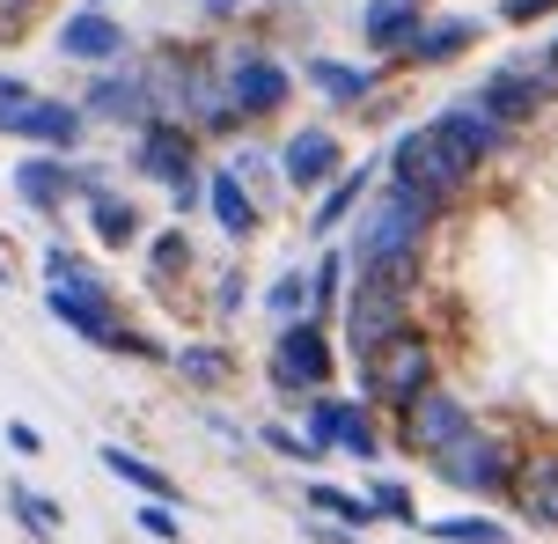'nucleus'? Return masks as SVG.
I'll return each mask as SVG.
<instances>
[{"instance_id":"22","label":"nucleus","mask_w":558,"mask_h":544,"mask_svg":"<svg viewBox=\"0 0 558 544\" xmlns=\"http://www.w3.org/2000/svg\"><path fill=\"white\" fill-rule=\"evenodd\" d=\"M477 37H485V23H477V15H426V23H418V37L404 45V59H397V67H448V59L471 52Z\"/></svg>"},{"instance_id":"36","label":"nucleus","mask_w":558,"mask_h":544,"mask_svg":"<svg viewBox=\"0 0 558 544\" xmlns=\"http://www.w3.org/2000/svg\"><path fill=\"white\" fill-rule=\"evenodd\" d=\"M544 15H558V0H500L507 29H530V23H544Z\"/></svg>"},{"instance_id":"42","label":"nucleus","mask_w":558,"mask_h":544,"mask_svg":"<svg viewBox=\"0 0 558 544\" xmlns=\"http://www.w3.org/2000/svg\"><path fill=\"white\" fill-rule=\"evenodd\" d=\"M198 8H206V15H235L243 0H198Z\"/></svg>"},{"instance_id":"28","label":"nucleus","mask_w":558,"mask_h":544,"mask_svg":"<svg viewBox=\"0 0 558 544\" xmlns=\"http://www.w3.org/2000/svg\"><path fill=\"white\" fill-rule=\"evenodd\" d=\"M302 500H308V516H324V522H338V530H375V508H367V493H345V486H324V479H308L302 486Z\"/></svg>"},{"instance_id":"4","label":"nucleus","mask_w":558,"mask_h":544,"mask_svg":"<svg viewBox=\"0 0 558 544\" xmlns=\"http://www.w3.org/2000/svg\"><path fill=\"white\" fill-rule=\"evenodd\" d=\"M338 324H345V353H353V368H361L375 346H390L397 331L418 324V280L353 273V280H345V302H338Z\"/></svg>"},{"instance_id":"38","label":"nucleus","mask_w":558,"mask_h":544,"mask_svg":"<svg viewBox=\"0 0 558 544\" xmlns=\"http://www.w3.org/2000/svg\"><path fill=\"white\" fill-rule=\"evenodd\" d=\"M37 8H45V0H0V37H23Z\"/></svg>"},{"instance_id":"29","label":"nucleus","mask_w":558,"mask_h":544,"mask_svg":"<svg viewBox=\"0 0 558 544\" xmlns=\"http://www.w3.org/2000/svg\"><path fill=\"white\" fill-rule=\"evenodd\" d=\"M345 251H316V265H308V316L316 324H331L338 316V302H345Z\"/></svg>"},{"instance_id":"18","label":"nucleus","mask_w":558,"mask_h":544,"mask_svg":"<svg viewBox=\"0 0 558 544\" xmlns=\"http://www.w3.org/2000/svg\"><path fill=\"white\" fill-rule=\"evenodd\" d=\"M375 184H383V162H361V170L345 162V170L316 192V206H308V235H316V243H331V235L367 206V192H375Z\"/></svg>"},{"instance_id":"6","label":"nucleus","mask_w":558,"mask_h":544,"mask_svg":"<svg viewBox=\"0 0 558 544\" xmlns=\"http://www.w3.org/2000/svg\"><path fill=\"white\" fill-rule=\"evenodd\" d=\"M514 463H522V442L500 427H485V420H471V427L448 442L441 457H434V479L456 493H471V500H507V486H514Z\"/></svg>"},{"instance_id":"43","label":"nucleus","mask_w":558,"mask_h":544,"mask_svg":"<svg viewBox=\"0 0 558 544\" xmlns=\"http://www.w3.org/2000/svg\"><path fill=\"white\" fill-rule=\"evenodd\" d=\"M0 287H8V258H0Z\"/></svg>"},{"instance_id":"44","label":"nucleus","mask_w":558,"mask_h":544,"mask_svg":"<svg viewBox=\"0 0 558 544\" xmlns=\"http://www.w3.org/2000/svg\"><path fill=\"white\" fill-rule=\"evenodd\" d=\"M88 8H104V0H88Z\"/></svg>"},{"instance_id":"34","label":"nucleus","mask_w":558,"mask_h":544,"mask_svg":"<svg viewBox=\"0 0 558 544\" xmlns=\"http://www.w3.org/2000/svg\"><path fill=\"white\" fill-rule=\"evenodd\" d=\"M257 442H265L272 457H287V463H316V457H324V449H316V442H308L302 427H287V420H272V427H257Z\"/></svg>"},{"instance_id":"21","label":"nucleus","mask_w":558,"mask_h":544,"mask_svg":"<svg viewBox=\"0 0 558 544\" xmlns=\"http://www.w3.org/2000/svg\"><path fill=\"white\" fill-rule=\"evenodd\" d=\"M302 82L316 88L324 104H338V111H361V104H375V88H383V67H353V59L308 52L302 59Z\"/></svg>"},{"instance_id":"13","label":"nucleus","mask_w":558,"mask_h":544,"mask_svg":"<svg viewBox=\"0 0 558 544\" xmlns=\"http://www.w3.org/2000/svg\"><path fill=\"white\" fill-rule=\"evenodd\" d=\"M82 118L88 125H118V133L155 125V111H147V82H140V59H118V67H104V74L82 88Z\"/></svg>"},{"instance_id":"25","label":"nucleus","mask_w":558,"mask_h":544,"mask_svg":"<svg viewBox=\"0 0 558 544\" xmlns=\"http://www.w3.org/2000/svg\"><path fill=\"white\" fill-rule=\"evenodd\" d=\"M104 471H111L118 486H133L140 500H162V508H177L184 493H177V479H169L162 463H147L140 449H125V442H104Z\"/></svg>"},{"instance_id":"14","label":"nucleus","mask_w":558,"mask_h":544,"mask_svg":"<svg viewBox=\"0 0 558 544\" xmlns=\"http://www.w3.org/2000/svg\"><path fill=\"white\" fill-rule=\"evenodd\" d=\"M272 170H279L287 192H324V184L345 170V141H338L331 125H294V133L279 141Z\"/></svg>"},{"instance_id":"16","label":"nucleus","mask_w":558,"mask_h":544,"mask_svg":"<svg viewBox=\"0 0 558 544\" xmlns=\"http://www.w3.org/2000/svg\"><path fill=\"white\" fill-rule=\"evenodd\" d=\"M59 59H82V67H118V59H133V37L118 23L111 8H74L66 23H59Z\"/></svg>"},{"instance_id":"17","label":"nucleus","mask_w":558,"mask_h":544,"mask_svg":"<svg viewBox=\"0 0 558 544\" xmlns=\"http://www.w3.org/2000/svg\"><path fill=\"white\" fill-rule=\"evenodd\" d=\"M426 125H434V133H441V141L456 147V155H463L471 170H485V162H500L507 147H514V133H507V125H493V118L477 111L471 96H456V104H441V111L426 118Z\"/></svg>"},{"instance_id":"30","label":"nucleus","mask_w":558,"mask_h":544,"mask_svg":"<svg viewBox=\"0 0 558 544\" xmlns=\"http://www.w3.org/2000/svg\"><path fill=\"white\" fill-rule=\"evenodd\" d=\"M418 530H426L434 544H514V530H507L500 516H485V508H477V516H441V522H418Z\"/></svg>"},{"instance_id":"35","label":"nucleus","mask_w":558,"mask_h":544,"mask_svg":"<svg viewBox=\"0 0 558 544\" xmlns=\"http://www.w3.org/2000/svg\"><path fill=\"white\" fill-rule=\"evenodd\" d=\"M140 530H147V537L155 544H184V522H177V508H162V500H140Z\"/></svg>"},{"instance_id":"31","label":"nucleus","mask_w":558,"mask_h":544,"mask_svg":"<svg viewBox=\"0 0 558 544\" xmlns=\"http://www.w3.org/2000/svg\"><path fill=\"white\" fill-rule=\"evenodd\" d=\"M192 235H184V221H177V229H162V235H147V280L155 287H169V280H184V273H192Z\"/></svg>"},{"instance_id":"41","label":"nucleus","mask_w":558,"mask_h":544,"mask_svg":"<svg viewBox=\"0 0 558 544\" xmlns=\"http://www.w3.org/2000/svg\"><path fill=\"white\" fill-rule=\"evenodd\" d=\"M544 74L558 82V29H551V45H544Z\"/></svg>"},{"instance_id":"33","label":"nucleus","mask_w":558,"mask_h":544,"mask_svg":"<svg viewBox=\"0 0 558 544\" xmlns=\"http://www.w3.org/2000/svg\"><path fill=\"white\" fill-rule=\"evenodd\" d=\"M367 508H375V522H404V530H418V500L404 479H375L367 486Z\"/></svg>"},{"instance_id":"7","label":"nucleus","mask_w":558,"mask_h":544,"mask_svg":"<svg viewBox=\"0 0 558 544\" xmlns=\"http://www.w3.org/2000/svg\"><path fill=\"white\" fill-rule=\"evenodd\" d=\"M133 170L147 177V184H162V192H169L177 221H184L192 206H206V170H198V141L184 133V125H140V133H133Z\"/></svg>"},{"instance_id":"15","label":"nucleus","mask_w":558,"mask_h":544,"mask_svg":"<svg viewBox=\"0 0 558 544\" xmlns=\"http://www.w3.org/2000/svg\"><path fill=\"white\" fill-rule=\"evenodd\" d=\"M507 500H514V516L530 522V530H558V434L551 442H522Z\"/></svg>"},{"instance_id":"37","label":"nucleus","mask_w":558,"mask_h":544,"mask_svg":"<svg viewBox=\"0 0 558 544\" xmlns=\"http://www.w3.org/2000/svg\"><path fill=\"white\" fill-rule=\"evenodd\" d=\"M243 294H251L243 265H228V273H221V287H214V310H221V316H235V310H243Z\"/></svg>"},{"instance_id":"1","label":"nucleus","mask_w":558,"mask_h":544,"mask_svg":"<svg viewBox=\"0 0 558 544\" xmlns=\"http://www.w3.org/2000/svg\"><path fill=\"white\" fill-rule=\"evenodd\" d=\"M45 310H52L74 339L104 346V353H125V361H169V346L147 339L140 324H125L118 287L104 280L82 251H66V243H45Z\"/></svg>"},{"instance_id":"26","label":"nucleus","mask_w":558,"mask_h":544,"mask_svg":"<svg viewBox=\"0 0 558 544\" xmlns=\"http://www.w3.org/2000/svg\"><path fill=\"white\" fill-rule=\"evenodd\" d=\"M169 368H177L184 390H206V398H214V390L235 383V353L214 346V339H192V346H177V353H169Z\"/></svg>"},{"instance_id":"9","label":"nucleus","mask_w":558,"mask_h":544,"mask_svg":"<svg viewBox=\"0 0 558 544\" xmlns=\"http://www.w3.org/2000/svg\"><path fill=\"white\" fill-rule=\"evenodd\" d=\"M221 96H228V111H235V125L279 118L287 96H294V67L272 59L265 45H235V52H221Z\"/></svg>"},{"instance_id":"8","label":"nucleus","mask_w":558,"mask_h":544,"mask_svg":"<svg viewBox=\"0 0 558 544\" xmlns=\"http://www.w3.org/2000/svg\"><path fill=\"white\" fill-rule=\"evenodd\" d=\"M265 375H272L279 398H316V390H331V375H338L331 324H316V316H302V324H279L272 353H265Z\"/></svg>"},{"instance_id":"27","label":"nucleus","mask_w":558,"mask_h":544,"mask_svg":"<svg viewBox=\"0 0 558 544\" xmlns=\"http://www.w3.org/2000/svg\"><path fill=\"white\" fill-rule=\"evenodd\" d=\"M0 508L23 522V530H29L37 544H52L59 530H66V508H59V500H45V493L29 486V479H8V486H0Z\"/></svg>"},{"instance_id":"40","label":"nucleus","mask_w":558,"mask_h":544,"mask_svg":"<svg viewBox=\"0 0 558 544\" xmlns=\"http://www.w3.org/2000/svg\"><path fill=\"white\" fill-rule=\"evenodd\" d=\"M302 537H308V544H361L353 530H338V522H324V516H308V522H302Z\"/></svg>"},{"instance_id":"39","label":"nucleus","mask_w":558,"mask_h":544,"mask_svg":"<svg viewBox=\"0 0 558 544\" xmlns=\"http://www.w3.org/2000/svg\"><path fill=\"white\" fill-rule=\"evenodd\" d=\"M8 449L15 457H45V434L29 427V420H8Z\"/></svg>"},{"instance_id":"24","label":"nucleus","mask_w":558,"mask_h":544,"mask_svg":"<svg viewBox=\"0 0 558 544\" xmlns=\"http://www.w3.org/2000/svg\"><path fill=\"white\" fill-rule=\"evenodd\" d=\"M88 229H96V243L104 251H133V243H147V221H140V206L125 200V192H88Z\"/></svg>"},{"instance_id":"11","label":"nucleus","mask_w":558,"mask_h":544,"mask_svg":"<svg viewBox=\"0 0 558 544\" xmlns=\"http://www.w3.org/2000/svg\"><path fill=\"white\" fill-rule=\"evenodd\" d=\"M471 420H477L471 404L456 398L448 383H434V390H418V398L397 412V449H404V457H418V463H434L456 434L471 427Z\"/></svg>"},{"instance_id":"12","label":"nucleus","mask_w":558,"mask_h":544,"mask_svg":"<svg viewBox=\"0 0 558 544\" xmlns=\"http://www.w3.org/2000/svg\"><path fill=\"white\" fill-rule=\"evenodd\" d=\"M0 133L8 141H29V155H82V141H88V118H82V104H66V96H29L15 118H0Z\"/></svg>"},{"instance_id":"32","label":"nucleus","mask_w":558,"mask_h":544,"mask_svg":"<svg viewBox=\"0 0 558 544\" xmlns=\"http://www.w3.org/2000/svg\"><path fill=\"white\" fill-rule=\"evenodd\" d=\"M265 310H272L279 324H302L308 316V265H287V273L265 287Z\"/></svg>"},{"instance_id":"2","label":"nucleus","mask_w":558,"mask_h":544,"mask_svg":"<svg viewBox=\"0 0 558 544\" xmlns=\"http://www.w3.org/2000/svg\"><path fill=\"white\" fill-rule=\"evenodd\" d=\"M441 229V206L412 200L397 184H375L367 206L345 221V273H375V280H418L426 273V243Z\"/></svg>"},{"instance_id":"5","label":"nucleus","mask_w":558,"mask_h":544,"mask_svg":"<svg viewBox=\"0 0 558 544\" xmlns=\"http://www.w3.org/2000/svg\"><path fill=\"white\" fill-rule=\"evenodd\" d=\"M441 383V346L426 339V331H397L390 346H375L361 361V404L367 412H404L418 390H434Z\"/></svg>"},{"instance_id":"10","label":"nucleus","mask_w":558,"mask_h":544,"mask_svg":"<svg viewBox=\"0 0 558 544\" xmlns=\"http://www.w3.org/2000/svg\"><path fill=\"white\" fill-rule=\"evenodd\" d=\"M471 104L493 118V125H507V133H530L536 118L558 104V82L544 74V59H507V67H493V74L471 88Z\"/></svg>"},{"instance_id":"19","label":"nucleus","mask_w":558,"mask_h":544,"mask_svg":"<svg viewBox=\"0 0 558 544\" xmlns=\"http://www.w3.org/2000/svg\"><path fill=\"white\" fill-rule=\"evenodd\" d=\"M8 184H15V200L29 214H66V200H74V162L66 155H15Z\"/></svg>"},{"instance_id":"23","label":"nucleus","mask_w":558,"mask_h":544,"mask_svg":"<svg viewBox=\"0 0 558 544\" xmlns=\"http://www.w3.org/2000/svg\"><path fill=\"white\" fill-rule=\"evenodd\" d=\"M206 214H214V229H221L228 243H251V235L265 229V206L243 192L235 170H206Z\"/></svg>"},{"instance_id":"20","label":"nucleus","mask_w":558,"mask_h":544,"mask_svg":"<svg viewBox=\"0 0 558 544\" xmlns=\"http://www.w3.org/2000/svg\"><path fill=\"white\" fill-rule=\"evenodd\" d=\"M418 23H426V0H361V45L375 59H390V67L404 59Z\"/></svg>"},{"instance_id":"3","label":"nucleus","mask_w":558,"mask_h":544,"mask_svg":"<svg viewBox=\"0 0 558 544\" xmlns=\"http://www.w3.org/2000/svg\"><path fill=\"white\" fill-rule=\"evenodd\" d=\"M383 184H397V192H412V200L448 214V206H463L477 192V170L434 133V125H404L390 141V155H383Z\"/></svg>"}]
</instances>
